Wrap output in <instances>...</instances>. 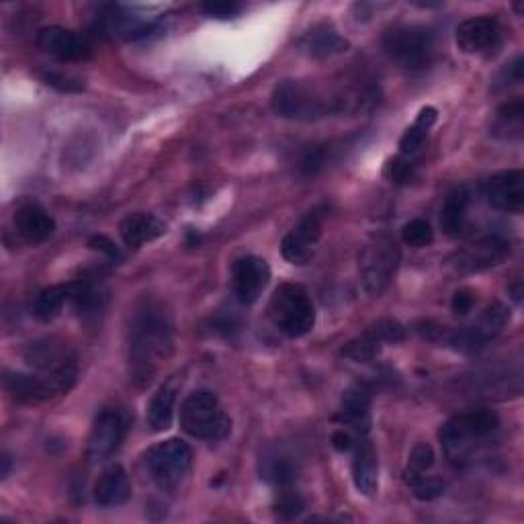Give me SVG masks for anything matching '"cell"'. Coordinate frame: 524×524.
Listing matches in <instances>:
<instances>
[{"mask_svg":"<svg viewBox=\"0 0 524 524\" xmlns=\"http://www.w3.org/2000/svg\"><path fill=\"white\" fill-rule=\"evenodd\" d=\"M371 400H373V389L367 383L351 385L342 396L338 420L344 426L357 430L359 434H367L371 424Z\"/></svg>","mask_w":524,"mask_h":524,"instance_id":"cell-20","label":"cell"},{"mask_svg":"<svg viewBox=\"0 0 524 524\" xmlns=\"http://www.w3.org/2000/svg\"><path fill=\"white\" fill-rule=\"evenodd\" d=\"M262 477H265L267 482H271L273 486L285 488L295 482L297 467L287 457H273L265 463V467H262Z\"/></svg>","mask_w":524,"mask_h":524,"instance_id":"cell-32","label":"cell"},{"mask_svg":"<svg viewBox=\"0 0 524 524\" xmlns=\"http://www.w3.org/2000/svg\"><path fill=\"white\" fill-rule=\"evenodd\" d=\"M101 27L105 33L125 39V41H140L148 39L162 31V19L160 17H146L138 15L123 7H109L101 17Z\"/></svg>","mask_w":524,"mask_h":524,"instance_id":"cell-15","label":"cell"},{"mask_svg":"<svg viewBox=\"0 0 524 524\" xmlns=\"http://www.w3.org/2000/svg\"><path fill=\"white\" fill-rule=\"evenodd\" d=\"M471 195L467 189H457L451 193L441 209V228L447 236H459L465 230L467 222V207H469Z\"/></svg>","mask_w":524,"mask_h":524,"instance_id":"cell-28","label":"cell"},{"mask_svg":"<svg viewBox=\"0 0 524 524\" xmlns=\"http://www.w3.org/2000/svg\"><path fill=\"white\" fill-rule=\"evenodd\" d=\"M434 449L428 443H418L412 453H410V461H408V469L406 475H424L426 471L432 469L434 465Z\"/></svg>","mask_w":524,"mask_h":524,"instance_id":"cell-35","label":"cell"},{"mask_svg":"<svg viewBox=\"0 0 524 524\" xmlns=\"http://www.w3.org/2000/svg\"><path fill=\"white\" fill-rule=\"evenodd\" d=\"M174 351L172 322L156 303H146L129 326V375L140 387L148 385L158 363Z\"/></svg>","mask_w":524,"mask_h":524,"instance_id":"cell-1","label":"cell"},{"mask_svg":"<svg viewBox=\"0 0 524 524\" xmlns=\"http://www.w3.org/2000/svg\"><path fill=\"white\" fill-rule=\"evenodd\" d=\"M436 109L434 107H424L420 113H418V119L412 127L406 129V134L402 136L400 140V150L404 156H414L422 150L426 138H428V129L434 125L436 121Z\"/></svg>","mask_w":524,"mask_h":524,"instance_id":"cell-31","label":"cell"},{"mask_svg":"<svg viewBox=\"0 0 524 524\" xmlns=\"http://www.w3.org/2000/svg\"><path fill=\"white\" fill-rule=\"evenodd\" d=\"M326 166V150L324 146H310L305 150L297 162V168L305 177H314L316 172H320Z\"/></svg>","mask_w":524,"mask_h":524,"instance_id":"cell-37","label":"cell"},{"mask_svg":"<svg viewBox=\"0 0 524 524\" xmlns=\"http://www.w3.org/2000/svg\"><path fill=\"white\" fill-rule=\"evenodd\" d=\"M473 305H475V297L471 291L467 289H461L453 295V301H451V308L457 316H467L471 310H473Z\"/></svg>","mask_w":524,"mask_h":524,"instance_id":"cell-42","label":"cell"},{"mask_svg":"<svg viewBox=\"0 0 524 524\" xmlns=\"http://www.w3.org/2000/svg\"><path fill=\"white\" fill-rule=\"evenodd\" d=\"M355 436L348 432L346 428H338L334 434H332V447L338 451V453H348L353 451L355 447Z\"/></svg>","mask_w":524,"mask_h":524,"instance_id":"cell-44","label":"cell"},{"mask_svg":"<svg viewBox=\"0 0 524 524\" xmlns=\"http://www.w3.org/2000/svg\"><path fill=\"white\" fill-rule=\"evenodd\" d=\"M383 344H385L383 338L379 336L375 326H371L367 332H363L361 336H357L351 342L344 344L342 357H346L348 361H353V363H367V361H373L379 355Z\"/></svg>","mask_w":524,"mask_h":524,"instance_id":"cell-30","label":"cell"},{"mask_svg":"<svg viewBox=\"0 0 524 524\" xmlns=\"http://www.w3.org/2000/svg\"><path fill=\"white\" fill-rule=\"evenodd\" d=\"M375 330L379 332V336L383 338V342H402L406 340V326L400 324L398 320H379L377 324H373Z\"/></svg>","mask_w":524,"mask_h":524,"instance_id":"cell-39","label":"cell"},{"mask_svg":"<svg viewBox=\"0 0 524 524\" xmlns=\"http://www.w3.org/2000/svg\"><path fill=\"white\" fill-rule=\"evenodd\" d=\"M146 465L162 492H177L193 465V451L181 439H168L146 453Z\"/></svg>","mask_w":524,"mask_h":524,"instance_id":"cell-10","label":"cell"},{"mask_svg":"<svg viewBox=\"0 0 524 524\" xmlns=\"http://www.w3.org/2000/svg\"><path fill=\"white\" fill-rule=\"evenodd\" d=\"M119 234L127 248L138 250L148 242H154L166 234V224L160 217L144 211L125 215L119 224Z\"/></svg>","mask_w":524,"mask_h":524,"instance_id":"cell-21","label":"cell"},{"mask_svg":"<svg viewBox=\"0 0 524 524\" xmlns=\"http://www.w3.org/2000/svg\"><path fill=\"white\" fill-rule=\"evenodd\" d=\"M35 41L43 54L52 56L58 62H84L93 54L89 41L80 37L76 31L60 25L39 29Z\"/></svg>","mask_w":524,"mask_h":524,"instance_id":"cell-13","label":"cell"},{"mask_svg":"<svg viewBox=\"0 0 524 524\" xmlns=\"http://www.w3.org/2000/svg\"><path fill=\"white\" fill-rule=\"evenodd\" d=\"M383 50L391 62L408 72H422L436 58V39L428 27L400 25L383 35Z\"/></svg>","mask_w":524,"mask_h":524,"instance_id":"cell-7","label":"cell"},{"mask_svg":"<svg viewBox=\"0 0 524 524\" xmlns=\"http://www.w3.org/2000/svg\"><path fill=\"white\" fill-rule=\"evenodd\" d=\"M271 281V267L265 258L244 256L232 267V291L242 305L254 303Z\"/></svg>","mask_w":524,"mask_h":524,"instance_id":"cell-16","label":"cell"},{"mask_svg":"<svg viewBox=\"0 0 524 524\" xmlns=\"http://www.w3.org/2000/svg\"><path fill=\"white\" fill-rule=\"evenodd\" d=\"M326 213H328L326 207H316L308 211L283 238L281 252L283 258L289 260L291 265H308V262L314 258L316 246L322 238Z\"/></svg>","mask_w":524,"mask_h":524,"instance_id":"cell-12","label":"cell"},{"mask_svg":"<svg viewBox=\"0 0 524 524\" xmlns=\"http://www.w3.org/2000/svg\"><path fill=\"white\" fill-rule=\"evenodd\" d=\"M181 428L199 441H222L232 430V420L224 412L215 393L201 389L193 391L181 404Z\"/></svg>","mask_w":524,"mask_h":524,"instance_id":"cell-6","label":"cell"},{"mask_svg":"<svg viewBox=\"0 0 524 524\" xmlns=\"http://www.w3.org/2000/svg\"><path fill=\"white\" fill-rule=\"evenodd\" d=\"M508 256L510 242L498 234H486L455 250L445 260V267L453 275H473L502 265Z\"/></svg>","mask_w":524,"mask_h":524,"instance_id":"cell-11","label":"cell"},{"mask_svg":"<svg viewBox=\"0 0 524 524\" xmlns=\"http://www.w3.org/2000/svg\"><path fill=\"white\" fill-rule=\"evenodd\" d=\"M455 39L463 54H490L502 43V29L492 17H471L457 27Z\"/></svg>","mask_w":524,"mask_h":524,"instance_id":"cell-17","label":"cell"},{"mask_svg":"<svg viewBox=\"0 0 524 524\" xmlns=\"http://www.w3.org/2000/svg\"><path fill=\"white\" fill-rule=\"evenodd\" d=\"M201 11L211 19H234L242 13V5L238 3H205Z\"/></svg>","mask_w":524,"mask_h":524,"instance_id":"cell-40","label":"cell"},{"mask_svg":"<svg viewBox=\"0 0 524 524\" xmlns=\"http://www.w3.org/2000/svg\"><path fill=\"white\" fill-rule=\"evenodd\" d=\"M43 80H46V84L60 86L62 91H80L82 89V82L78 78L64 76V74H46V76H43Z\"/></svg>","mask_w":524,"mask_h":524,"instance_id":"cell-43","label":"cell"},{"mask_svg":"<svg viewBox=\"0 0 524 524\" xmlns=\"http://www.w3.org/2000/svg\"><path fill=\"white\" fill-rule=\"evenodd\" d=\"M70 295H72L70 283L68 285H52L48 289L39 291V295L33 301L31 312L41 322H52L64 310V305L70 301Z\"/></svg>","mask_w":524,"mask_h":524,"instance_id":"cell-27","label":"cell"},{"mask_svg":"<svg viewBox=\"0 0 524 524\" xmlns=\"http://www.w3.org/2000/svg\"><path fill=\"white\" fill-rule=\"evenodd\" d=\"M3 463H5V469H3V475L7 477V475H9V467H11V459H9V457H5V459H3Z\"/></svg>","mask_w":524,"mask_h":524,"instance_id":"cell-46","label":"cell"},{"mask_svg":"<svg viewBox=\"0 0 524 524\" xmlns=\"http://www.w3.org/2000/svg\"><path fill=\"white\" fill-rule=\"evenodd\" d=\"M273 324L289 338L310 334L316 326V310L310 293L297 283H281L269 303Z\"/></svg>","mask_w":524,"mask_h":524,"instance_id":"cell-8","label":"cell"},{"mask_svg":"<svg viewBox=\"0 0 524 524\" xmlns=\"http://www.w3.org/2000/svg\"><path fill=\"white\" fill-rule=\"evenodd\" d=\"M15 234L27 244L46 242L56 232L54 217L37 203H23L13 215Z\"/></svg>","mask_w":524,"mask_h":524,"instance_id":"cell-19","label":"cell"},{"mask_svg":"<svg viewBox=\"0 0 524 524\" xmlns=\"http://www.w3.org/2000/svg\"><path fill=\"white\" fill-rule=\"evenodd\" d=\"M131 498V484L121 465H109L95 484V502L101 508H117Z\"/></svg>","mask_w":524,"mask_h":524,"instance_id":"cell-24","label":"cell"},{"mask_svg":"<svg viewBox=\"0 0 524 524\" xmlns=\"http://www.w3.org/2000/svg\"><path fill=\"white\" fill-rule=\"evenodd\" d=\"M353 482L359 494L373 496L379 486V461L373 445L361 434L353 447Z\"/></svg>","mask_w":524,"mask_h":524,"instance_id":"cell-22","label":"cell"},{"mask_svg":"<svg viewBox=\"0 0 524 524\" xmlns=\"http://www.w3.org/2000/svg\"><path fill=\"white\" fill-rule=\"evenodd\" d=\"M385 177L393 185H408L414 179V164L404 156L393 158L385 166Z\"/></svg>","mask_w":524,"mask_h":524,"instance_id":"cell-36","label":"cell"},{"mask_svg":"<svg viewBox=\"0 0 524 524\" xmlns=\"http://www.w3.org/2000/svg\"><path fill=\"white\" fill-rule=\"evenodd\" d=\"M275 508H277V514L281 518L289 520V518H295L303 510V500L297 494H285V496L279 498Z\"/></svg>","mask_w":524,"mask_h":524,"instance_id":"cell-41","label":"cell"},{"mask_svg":"<svg viewBox=\"0 0 524 524\" xmlns=\"http://www.w3.org/2000/svg\"><path fill=\"white\" fill-rule=\"evenodd\" d=\"M402 240L412 248H426L434 242V230L422 217H416L402 228Z\"/></svg>","mask_w":524,"mask_h":524,"instance_id":"cell-33","label":"cell"},{"mask_svg":"<svg viewBox=\"0 0 524 524\" xmlns=\"http://www.w3.org/2000/svg\"><path fill=\"white\" fill-rule=\"evenodd\" d=\"M488 203L504 213L520 215L524 211V172L502 170L486 185Z\"/></svg>","mask_w":524,"mask_h":524,"instance_id":"cell-18","label":"cell"},{"mask_svg":"<svg viewBox=\"0 0 524 524\" xmlns=\"http://www.w3.org/2000/svg\"><path fill=\"white\" fill-rule=\"evenodd\" d=\"M508 320H510V312L504 308V305L492 303L490 308H486L469 326L453 330L434 322H420L416 330L432 342H443L447 346H453L455 351L475 353V351H482L490 340H494L504 330Z\"/></svg>","mask_w":524,"mask_h":524,"instance_id":"cell-4","label":"cell"},{"mask_svg":"<svg viewBox=\"0 0 524 524\" xmlns=\"http://www.w3.org/2000/svg\"><path fill=\"white\" fill-rule=\"evenodd\" d=\"M490 134L500 140H518L524 129V101L514 99L500 105L494 113Z\"/></svg>","mask_w":524,"mask_h":524,"instance_id":"cell-25","label":"cell"},{"mask_svg":"<svg viewBox=\"0 0 524 524\" xmlns=\"http://www.w3.org/2000/svg\"><path fill=\"white\" fill-rule=\"evenodd\" d=\"M365 95H346L328 91L324 86L303 80H283L275 86L271 107L273 111L291 121H320L348 109H361Z\"/></svg>","mask_w":524,"mask_h":524,"instance_id":"cell-2","label":"cell"},{"mask_svg":"<svg viewBox=\"0 0 524 524\" xmlns=\"http://www.w3.org/2000/svg\"><path fill=\"white\" fill-rule=\"evenodd\" d=\"M498 428V414L488 408H479L447 420L439 436L449 461L453 465H465L494 439Z\"/></svg>","mask_w":524,"mask_h":524,"instance_id":"cell-3","label":"cell"},{"mask_svg":"<svg viewBox=\"0 0 524 524\" xmlns=\"http://www.w3.org/2000/svg\"><path fill=\"white\" fill-rule=\"evenodd\" d=\"M127 422L119 410L107 408L103 410L89 436V459L91 463H103L115 455L125 439Z\"/></svg>","mask_w":524,"mask_h":524,"instance_id":"cell-14","label":"cell"},{"mask_svg":"<svg viewBox=\"0 0 524 524\" xmlns=\"http://www.w3.org/2000/svg\"><path fill=\"white\" fill-rule=\"evenodd\" d=\"M404 479L418 500H434V498H439L445 490V484L441 482V479L428 477L426 473L424 475H404Z\"/></svg>","mask_w":524,"mask_h":524,"instance_id":"cell-34","label":"cell"},{"mask_svg":"<svg viewBox=\"0 0 524 524\" xmlns=\"http://www.w3.org/2000/svg\"><path fill=\"white\" fill-rule=\"evenodd\" d=\"M78 377V369L72 363H66L46 375H25V373H7L5 387L17 402L39 404L48 402L68 393Z\"/></svg>","mask_w":524,"mask_h":524,"instance_id":"cell-9","label":"cell"},{"mask_svg":"<svg viewBox=\"0 0 524 524\" xmlns=\"http://www.w3.org/2000/svg\"><path fill=\"white\" fill-rule=\"evenodd\" d=\"M400 262L402 248L393 234L385 230L371 234L359 256V273L365 293L379 297L396 277Z\"/></svg>","mask_w":524,"mask_h":524,"instance_id":"cell-5","label":"cell"},{"mask_svg":"<svg viewBox=\"0 0 524 524\" xmlns=\"http://www.w3.org/2000/svg\"><path fill=\"white\" fill-rule=\"evenodd\" d=\"M299 48L305 56L324 60L344 54L351 48V43H348V39L342 37L332 25H316L299 39Z\"/></svg>","mask_w":524,"mask_h":524,"instance_id":"cell-23","label":"cell"},{"mask_svg":"<svg viewBox=\"0 0 524 524\" xmlns=\"http://www.w3.org/2000/svg\"><path fill=\"white\" fill-rule=\"evenodd\" d=\"M25 359L29 365L41 371H54L66 363H72V359L66 353V346L58 344L56 340H48V338L31 342L25 353Z\"/></svg>","mask_w":524,"mask_h":524,"instance_id":"cell-26","label":"cell"},{"mask_svg":"<svg viewBox=\"0 0 524 524\" xmlns=\"http://www.w3.org/2000/svg\"><path fill=\"white\" fill-rule=\"evenodd\" d=\"M174 402H177V391L168 383L158 387V391L150 398L148 404V424L154 432H164L172 424L174 416Z\"/></svg>","mask_w":524,"mask_h":524,"instance_id":"cell-29","label":"cell"},{"mask_svg":"<svg viewBox=\"0 0 524 524\" xmlns=\"http://www.w3.org/2000/svg\"><path fill=\"white\" fill-rule=\"evenodd\" d=\"M522 80H524V60H522V56H518L496 74L494 86H496V89H508V86L520 84Z\"/></svg>","mask_w":524,"mask_h":524,"instance_id":"cell-38","label":"cell"},{"mask_svg":"<svg viewBox=\"0 0 524 524\" xmlns=\"http://www.w3.org/2000/svg\"><path fill=\"white\" fill-rule=\"evenodd\" d=\"M89 246L93 248V250H99V252H103V254H107L109 258H121V252H119V248L107 238V236H95V238H91V242H89Z\"/></svg>","mask_w":524,"mask_h":524,"instance_id":"cell-45","label":"cell"}]
</instances>
